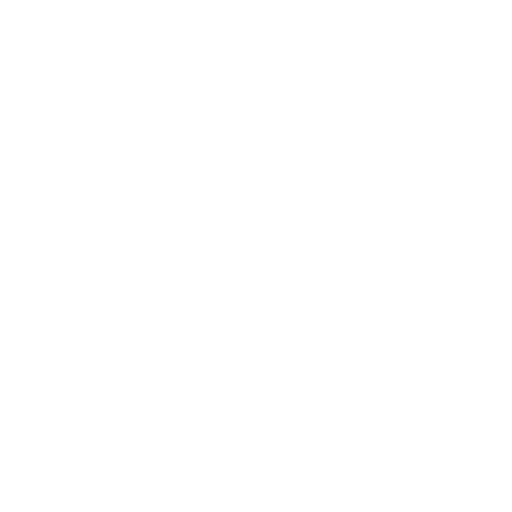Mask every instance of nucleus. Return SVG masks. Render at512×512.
<instances>
[]
</instances>
